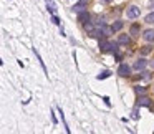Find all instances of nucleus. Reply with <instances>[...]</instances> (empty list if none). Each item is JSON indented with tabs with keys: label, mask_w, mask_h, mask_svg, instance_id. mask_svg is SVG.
<instances>
[{
	"label": "nucleus",
	"mask_w": 154,
	"mask_h": 134,
	"mask_svg": "<svg viewBox=\"0 0 154 134\" xmlns=\"http://www.w3.org/2000/svg\"><path fill=\"white\" fill-rule=\"evenodd\" d=\"M99 50L101 52H111V53H118V43H113V41H108L106 36L99 38Z\"/></svg>",
	"instance_id": "1"
},
{
	"label": "nucleus",
	"mask_w": 154,
	"mask_h": 134,
	"mask_svg": "<svg viewBox=\"0 0 154 134\" xmlns=\"http://www.w3.org/2000/svg\"><path fill=\"white\" fill-rule=\"evenodd\" d=\"M118 75H119V76H123V78L129 76V75H131V66H129V65H126V63L119 65V68H118Z\"/></svg>",
	"instance_id": "2"
},
{
	"label": "nucleus",
	"mask_w": 154,
	"mask_h": 134,
	"mask_svg": "<svg viewBox=\"0 0 154 134\" xmlns=\"http://www.w3.org/2000/svg\"><path fill=\"white\" fill-rule=\"evenodd\" d=\"M126 13H128V18H138L139 15H141V8H138V7H129L128 8V12H126Z\"/></svg>",
	"instance_id": "3"
},
{
	"label": "nucleus",
	"mask_w": 154,
	"mask_h": 134,
	"mask_svg": "<svg viewBox=\"0 0 154 134\" xmlns=\"http://www.w3.org/2000/svg\"><path fill=\"white\" fill-rule=\"evenodd\" d=\"M88 2H90V0H78L76 3H75V7H73V8H75V12H76V13L83 12V10H85V7L88 5Z\"/></svg>",
	"instance_id": "4"
},
{
	"label": "nucleus",
	"mask_w": 154,
	"mask_h": 134,
	"mask_svg": "<svg viewBox=\"0 0 154 134\" xmlns=\"http://www.w3.org/2000/svg\"><path fill=\"white\" fill-rule=\"evenodd\" d=\"M143 38H144L146 41H149V43H153V41H154V30H153V28H149V30L144 31Z\"/></svg>",
	"instance_id": "5"
},
{
	"label": "nucleus",
	"mask_w": 154,
	"mask_h": 134,
	"mask_svg": "<svg viewBox=\"0 0 154 134\" xmlns=\"http://www.w3.org/2000/svg\"><path fill=\"white\" fill-rule=\"evenodd\" d=\"M78 22H81V23H86V22H90V13H88L86 10H83L78 13Z\"/></svg>",
	"instance_id": "6"
},
{
	"label": "nucleus",
	"mask_w": 154,
	"mask_h": 134,
	"mask_svg": "<svg viewBox=\"0 0 154 134\" xmlns=\"http://www.w3.org/2000/svg\"><path fill=\"white\" fill-rule=\"evenodd\" d=\"M138 106H146V108H149V106H151V99L143 94V96L138 99Z\"/></svg>",
	"instance_id": "7"
},
{
	"label": "nucleus",
	"mask_w": 154,
	"mask_h": 134,
	"mask_svg": "<svg viewBox=\"0 0 154 134\" xmlns=\"http://www.w3.org/2000/svg\"><path fill=\"white\" fill-rule=\"evenodd\" d=\"M146 65H148V61H146V60H144V58H139L138 61L134 63V70H144V68H146Z\"/></svg>",
	"instance_id": "8"
},
{
	"label": "nucleus",
	"mask_w": 154,
	"mask_h": 134,
	"mask_svg": "<svg viewBox=\"0 0 154 134\" xmlns=\"http://www.w3.org/2000/svg\"><path fill=\"white\" fill-rule=\"evenodd\" d=\"M129 41H131L129 35H119V38H118V43H119V45H129Z\"/></svg>",
	"instance_id": "9"
},
{
	"label": "nucleus",
	"mask_w": 154,
	"mask_h": 134,
	"mask_svg": "<svg viewBox=\"0 0 154 134\" xmlns=\"http://www.w3.org/2000/svg\"><path fill=\"white\" fill-rule=\"evenodd\" d=\"M46 7H48V10H50L53 15L57 13V5L53 3V0H46Z\"/></svg>",
	"instance_id": "10"
},
{
	"label": "nucleus",
	"mask_w": 154,
	"mask_h": 134,
	"mask_svg": "<svg viewBox=\"0 0 154 134\" xmlns=\"http://www.w3.org/2000/svg\"><path fill=\"white\" fill-rule=\"evenodd\" d=\"M139 31H141V28H139L138 23H133L131 28H129V33H131V35H139Z\"/></svg>",
	"instance_id": "11"
},
{
	"label": "nucleus",
	"mask_w": 154,
	"mask_h": 134,
	"mask_svg": "<svg viewBox=\"0 0 154 134\" xmlns=\"http://www.w3.org/2000/svg\"><path fill=\"white\" fill-rule=\"evenodd\" d=\"M111 27H113V30H114V31H118V30H121V28L124 27V23H123V22H119V20H116Z\"/></svg>",
	"instance_id": "12"
},
{
	"label": "nucleus",
	"mask_w": 154,
	"mask_h": 134,
	"mask_svg": "<svg viewBox=\"0 0 154 134\" xmlns=\"http://www.w3.org/2000/svg\"><path fill=\"white\" fill-rule=\"evenodd\" d=\"M83 27H85V30L88 31V35H90V33H91V31L94 30V25H93V23H90V22H86V23H83Z\"/></svg>",
	"instance_id": "13"
},
{
	"label": "nucleus",
	"mask_w": 154,
	"mask_h": 134,
	"mask_svg": "<svg viewBox=\"0 0 154 134\" xmlns=\"http://www.w3.org/2000/svg\"><path fill=\"white\" fill-rule=\"evenodd\" d=\"M151 52H153V48L149 47V45H146V47L141 48V55H149Z\"/></svg>",
	"instance_id": "14"
},
{
	"label": "nucleus",
	"mask_w": 154,
	"mask_h": 134,
	"mask_svg": "<svg viewBox=\"0 0 154 134\" xmlns=\"http://www.w3.org/2000/svg\"><path fill=\"white\" fill-rule=\"evenodd\" d=\"M134 91L143 96V94H146V88H143V86H134Z\"/></svg>",
	"instance_id": "15"
},
{
	"label": "nucleus",
	"mask_w": 154,
	"mask_h": 134,
	"mask_svg": "<svg viewBox=\"0 0 154 134\" xmlns=\"http://www.w3.org/2000/svg\"><path fill=\"white\" fill-rule=\"evenodd\" d=\"M109 75H111L109 71H103V73H99V75H98V80H106Z\"/></svg>",
	"instance_id": "16"
},
{
	"label": "nucleus",
	"mask_w": 154,
	"mask_h": 134,
	"mask_svg": "<svg viewBox=\"0 0 154 134\" xmlns=\"http://www.w3.org/2000/svg\"><path fill=\"white\" fill-rule=\"evenodd\" d=\"M144 22H146V23H154V13H149V15L144 18Z\"/></svg>",
	"instance_id": "17"
},
{
	"label": "nucleus",
	"mask_w": 154,
	"mask_h": 134,
	"mask_svg": "<svg viewBox=\"0 0 154 134\" xmlns=\"http://www.w3.org/2000/svg\"><path fill=\"white\" fill-rule=\"evenodd\" d=\"M51 22H53L55 25H60V20H58V17H57V15H53V18H51Z\"/></svg>",
	"instance_id": "18"
},
{
	"label": "nucleus",
	"mask_w": 154,
	"mask_h": 134,
	"mask_svg": "<svg viewBox=\"0 0 154 134\" xmlns=\"http://www.w3.org/2000/svg\"><path fill=\"white\" fill-rule=\"evenodd\" d=\"M121 58H123V55H119V53H116V60H118V61H121Z\"/></svg>",
	"instance_id": "19"
},
{
	"label": "nucleus",
	"mask_w": 154,
	"mask_h": 134,
	"mask_svg": "<svg viewBox=\"0 0 154 134\" xmlns=\"http://www.w3.org/2000/svg\"><path fill=\"white\" fill-rule=\"evenodd\" d=\"M151 66H153V68H154V60H153V61H151Z\"/></svg>",
	"instance_id": "20"
},
{
	"label": "nucleus",
	"mask_w": 154,
	"mask_h": 134,
	"mask_svg": "<svg viewBox=\"0 0 154 134\" xmlns=\"http://www.w3.org/2000/svg\"><path fill=\"white\" fill-rule=\"evenodd\" d=\"M103 2H106V3H108V2H111V0H103Z\"/></svg>",
	"instance_id": "21"
}]
</instances>
